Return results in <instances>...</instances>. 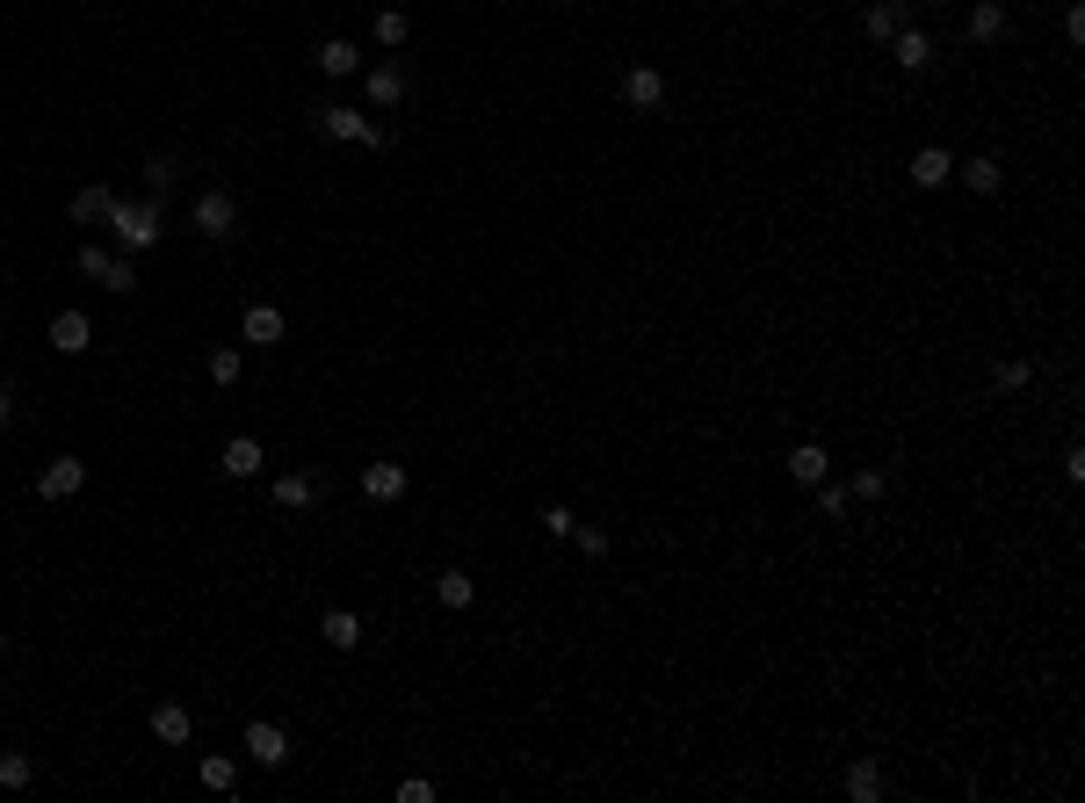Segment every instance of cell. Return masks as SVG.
Wrapping results in <instances>:
<instances>
[{
  "label": "cell",
  "mask_w": 1085,
  "mask_h": 803,
  "mask_svg": "<svg viewBox=\"0 0 1085 803\" xmlns=\"http://www.w3.org/2000/svg\"><path fill=\"white\" fill-rule=\"evenodd\" d=\"M818 514H826V522H840V514H846V492H840V486H818Z\"/></svg>",
  "instance_id": "obj_35"
},
{
  "label": "cell",
  "mask_w": 1085,
  "mask_h": 803,
  "mask_svg": "<svg viewBox=\"0 0 1085 803\" xmlns=\"http://www.w3.org/2000/svg\"><path fill=\"white\" fill-rule=\"evenodd\" d=\"M905 22H912V8H905V0H868L862 36H868V44H890V36L905 30Z\"/></svg>",
  "instance_id": "obj_7"
},
{
  "label": "cell",
  "mask_w": 1085,
  "mask_h": 803,
  "mask_svg": "<svg viewBox=\"0 0 1085 803\" xmlns=\"http://www.w3.org/2000/svg\"><path fill=\"white\" fill-rule=\"evenodd\" d=\"M963 181H970V189H977V196H999V189H1006V167H999V159H992V153H977V159H970V167H963Z\"/></svg>",
  "instance_id": "obj_23"
},
{
  "label": "cell",
  "mask_w": 1085,
  "mask_h": 803,
  "mask_svg": "<svg viewBox=\"0 0 1085 803\" xmlns=\"http://www.w3.org/2000/svg\"><path fill=\"white\" fill-rule=\"evenodd\" d=\"M283 333H290V319H283L276 304H246V326H240V341H246V348H276Z\"/></svg>",
  "instance_id": "obj_6"
},
{
  "label": "cell",
  "mask_w": 1085,
  "mask_h": 803,
  "mask_svg": "<svg viewBox=\"0 0 1085 803\" xmlns=\"http://www.w3.org/2000/svg\"><path fill=\"white\" fill-rule=\"evenodd\" d=\"M109 232H117L123 246H131V254H145V246H159V196H145V203H109V218H102Z\"/></svg>",
  "instance_id": "obj_1"
},
{
  "label": "cell",
  "mask_w": 1085,
  "mask_h": 803,
  "mask_svg": "<svg viewBox=\"0 0 1085 803\" xmlns=\"http://www.w3.org/2000/svg\"><path fill=\"white\" fill-rule=\"evenodd\" d=\"M377 44H384V52L406 44V8H384V15H377Z\"/></svg>",
  "instance_id": "obj_31"
},
{
  "label": "cell",
  "mask_w": 1085,
  "mask_h": 803,
  "mask_svg": "<svg viewBox=\"0 0 1085 803\" xmlns=\"http://www.w3.org/2000/svg\"><path fill=\"white\" fill-rule=\"evenodd\" d=\"M398 803H434V782H420V774L413 782H398Z\"/></svg>",
  "instance_id": "obj_37"
},
{
  "label": "cell",
  "mask_w": 1085,
  "mask_h": 803,
  "mask_svg": "<svg viewBox=\"0 0 1085 803\" xmlns=\"http://www.w3.org/2000/svg\"><path fill=\"white\" fill-rule=\"evenodd\" d=\"M261 464H268V456H261V442H254V435L224 442V478H261Z\"/></svg>",
  "instance_id": "obj_18"
},
{
  "label": "cell",
  "mask_w": 1085,
  "mask_h": 803,
  "mask_svg": "<svg viewBox=\"0 0 1085 803\" xmlns=\"http://www.w3.org/2000/svg\"><path fill=\"white\" fill-rule=\"evenodd\" d=\"M246 760H261V768H283V760H290V732H283V724H268V716H254V724H246Z\"/></svg>",
  "instance_id": "obj_3"
},
{
  "label": "cell",
  "mask_w": 1085,
  "mask_h": 803,
  "mask_svg": "<svg viewBox=\"0 0 1085 803\" xmlns=\"http://www.w3.org/2000/svg\"><path fill=\"white\" fill-rule=\"evenodd\" d=\"M434 601H442V609H470V601H478V579H464V572H434Z\"/></svg>",
  "instance_id": "obj_22"
},
{
  "label": "cell",
  "mask_w": 1085,
  "mask_h": 803,
  "mask_svg": "<svg viewBox=\"0 0 1085 803\" xmlns=\"http://www.w3.org/2000/svg\"><path fill=\"white\" fill-rule=\"evenodd\" d=\"M319 637H326L333 651H355L362 645V615L355 609H326V615H319Z\"/></svg>",
  "instance_id": "obj_13"
},
{
  "label": "cell",
  "mask_w": 1085,
  "mask_h": 803,
  "mask_svg": "<svg viewBox=\"0 0 1085 803\" xmlns=\"http://www.w3.org/2000/svg\"><path fill=\"white\" fill-rule=\"evenodd\" d=\"M362 492H369V500H406V464H369V471H362Z\"/></svg>",
  "instance_id": "obj_15"
},
{
  "label": "cell",
  "mask_w": 1085,
  "mask_h": 803,
  "mask_svg": "<svg viewBox=\"0 0 1085 803\" xmlns=\"http://www.w3.org/2000/svg\"><path fill=\"white\" fill-rule=\"evenodd\" d=\"M948 175H955V159H948L941 145H919V153H912V181H919V189H941Z\"/></svg>",
  "instance_id": "obj_19"
},
{
  "label": "cell",
  "mask_w": 1085,
  "mask_h": 803,
  "mask_svg": "<svg viewBox=\"0 0 1085 803\" xmlns=\"http://www.w3.org/2000/svg\"><path fill=\"white\" fill-rule=\"evenodd\" d=\"M319 131H326V138H355V145H362L369 116H362V109H347V102H326V109H319Z\"/></svg>",
  "instance_id": "obj_16"
},
{
  "label": "cell",
  "mask_w": 1085,
  "mask_h": 803,
  "mask_svg": "<svg viewBox=\"0 0 1085 803\" xmlns=\"http://www.w3.org/2000/svg\"><path fill=\"white\" fill-rule=\"evenodd\" d=\"M890 52H897V66H905V73H927L933 58H941V52H933V36H927V30H912V22L890 36Z\"/></svg>",
  "instance_id": "obj_10"
},
{
  "label": "cell",
  "mask_w": 1085,
  "mask_h": 803,
  "mask_svg": "<svg viewBox=\"0 0 1085 803\" xmlns=\"http://www.w3.org/2000/svg\"><path fill=\"white\" fill-rule=\"evenodd\" d=\"M572 528H579L572 506H543V536H572Z\"/></svg>",
  "instance_id": "obj_34"
},
{
  "label": "cell",
  "mask_w": 1085,
  "mask_h": 803,
  "mask_svg": "<svg viewBox=\"0 0 1085 803\" xmlns=\"http://www.w3.org/2000/svg\"><path fill=\"white\" fill-rule=\"evenodd\" d=\"M80 486H87V464H80V456H58V464L36 471V492H44V500H73Z\"/></svg>",
  "instance_id": "obj_5"
},
{
  "label": "cell",
  "mask_w": 1085,
  "mask_h": 803,
  "mask_svg": "<svg viewBox=\"0 0 1085 803\" xmlns=\"http://www.w3.org/2000/svg\"><path fill=\"white\" fill-rule=\"evenodd\" d=\"M1006 30H1014V22H1006L999 0H977V8H970V44H999Z\"/></svg>",
  "instance_id": "obj_17"
},
{
  "label": "cell",
  "mask_w": 1085,
  "mask_h": 803,
  "mask_svg": "<svg viewBox=\"0 0 1085 803\" xmlns=\"http://www.w3.org/2000/svg\"><path fill=\"white\" fill-rule=\"evenodd\" d=\"M102 290H117V298H131V290H139V268L123 261V254H109V268H102Z\"/></svg>",
  "instance_id": "obj_30"
},
{
  "label": "cell",
  "mask_w": 1085,
  "mask_h": 803,
  "mask_svg": "<svg viewBox=\"0 0 1085 803\" xmlns=\"http://www.w3.org/2000/svg\"><path fill=\"white\" fill-rule=\"evenodd\" d=\"M1028 377H1034V363H1020V355H1006V363L992 369V391H1028Z\"/></svg>",
  "instance_id": "obj_29"
},
{
  "label": "cell",
  "mask_w": 1085,
  "mask_h": 803,
  "mask_svg": "<svg viewBox=\"0 0 1085 803\" xmlns=\"http://www.w3.org/2000/svg\"><path fill=\"white\" fill-rule=\"evenodd\" d=\"M268 492H276V506H283V514H305V506H319V492H326V478H319V471H283V478H276Z\"/></svg>",
  "instance_id": "obj_4"
},
{
  "label": "cell",
  "mask_w": 1085,
  "mask_h": 803,
  "mask_svg": "<svg viewBox=\"0 0 1085 803\" xmlns=\"http://www.w3.org/2000/svg\"><path fill=\"white\" fill-rule=\"evenodd\" d=\"M109 203H117V196H109L102 181H87V189L73 196V225H102V218H109Z\"/></svg>",
  "instance_id": "obj_21"
},
{
  "label": "cell",
  "mask_w": 1085,
  "mask_h": 803,
  "mask_svg": "<svg viewBox=\"0 0 1085 803\" xmlns=\"http://www.w3.org/2000/svg\"><path fill=\"white\" fill-rule=\"evenodd\" d=\"M30 782H36V760H30V752H0V789L15 796V789H30Z\"/></svg>",
  "instance_id": "obj_25"
},
{
  "label": "cell",
  "mask_w": 1085,
  "mask_h": 803,
  "mask_svg": "<svg viewBox=\"0 0 1085 803\" xmlns=\"http://www.w3.org/2000/svg\"><path fill=\"white\" fill-rule=\"evenodd\" d=\"M210 384H240V369H246V355L240 348H210Z\"/></svg>",
  "instance_id": "obj_27"
},
{
  "label": "cell",
  "mask_w": 1085,
  "mask_h": 803,
  "mask_svg": "<svg viewBox=\"0 0 1085 803\" xmlns=\"http://www.w3.org/2000/svg\"><path fill=\"white\" fill-rule=\"evenodd\" d=\"M0 427H8V391H0Z\"/></svg>",
  "instance_id": "obj_39"
},
{
  "label": "cell",
  "mask_w": 1085,
  "mask_h": 803,
  "mask_svg": "<svg viewBox=\"0 0 1085 803\" xmlns=\"http://www.w3.org/2000/svg\"><path fill=\"white\" fill-rule=\"evenodd\" d=\"M846 796H854V803H876L883 796V768H876V760H854V768H846Z\"/></svg>",
  "instance_id": "obj_24"
},
{
  "label": "cell",
  "mask_w": 1085,
  "mask_h": 803,
  "mask_svg": "<svg viewBox=\"0 0 1085 803\" xmlns=\"http://www.w3.org/2000/svg\"><path fill=\"white\" fill-rule=\"evenodd\" d=\"M73 268H80L87 282H102V268H109V246H80V254H73Z\"/></svg>",
  "instance_id": "obj_32"
},
{
  "label": "cell",
  "mask_w": 1085,
  "mask_h": 803,
  "mask_svg": "<svg viewBox=\"0 0 1085 803\" xmlns=\"http://www.w3.org/2000/svg\"><path fill=\"white\" fill-rule=\"evenodd\" d=\"M174 175H181V167H174V153H153V159H145V196H167Z\"/></svg>",
  "instance_id": "obj_28"
},
{
  "label": "cell",
  "mask_w": 1085,
  "mask_h": 803,
  "mask_svg": "<svg viewBox=\"0 0 1085 803\" xmlns=\"http://www.w3.org/2000/svg\"><path fill=\"white\" fill-rule=\"evenodd\" d=\"M826 471H832V456L818 449V442H796L789 449V478L796 486H826Z\"/></svg>",
  "instance_id": "obj_14"
},
{
  "label": "cell",
  "mask_w": 1085,
  "mask_h": 803,
  "mask_svg": "<svg viewBox=\"0 0 1085 803\" xmlns=\"http://www.w3.org/2000/svg\"><path fill=\"white\" fill-rule=\"evenodd\" d=\"M203 789H218V796L224 789H240V760H232V752H210L203 760Z\"/></svg>",
  "instance_id": "obj_26"
},
{
  "label": "cell",
  "mask_w": 1085,
  "mask_h": 803,
  "mask_svg": "<svg viewBox=\"0 0 1085 803\" xmlns=\"http://www.w3.org/2000/svg\"><path fill=\"white\" fill-rule=\"evenodd\" d=\"M622 102H630V109H658V102H666V73H658V66H630V73H622Z\"/></svg>",
  "instance_id": "obj_9"
},
{
  "label": "cell",
  "mask_w": 1085,
  "mask_h": 803,
  "mask_svg": "<svg viewBox=\"0 0 1085 803\" xmlns=\"http://www.w3.org/2000/svg\"><path fill=\"white\" fill-rule=\"evenodd\" d=\"M1064 478H1071V486H1085V449H1078V442L1064 449Z\"/></svg>",
  "instance_id": "obj_38"
},
{
  "label": "cell",
  "mask_w": 1085,
  "mask_h": 803,
  "mask_svg": "<svg viewBox=\"0 0 1085 803\" xmlns=\"http://www.w3.org/2000/svg\"><path fill=\"white\" fill-rule=\"evenodd\" d=\"M355 66H362V52L347 44V36H326V44H319V73H326V80H347Z\"/></svg>",
  "instance_id": "obj_20"
},
{
  "label": "cell",
  "mask_w": 1085,
  "mask_h": 803,
  "mask_svg": "<svg viewBox=\"0 0 1085 803\" xmlns=\"http://www.w3.org/2000/svg\"><path fill=\"white\" fill-rule=\"evenodd\" d=\"M883 492H890V478H883V471H862V478H854V500H883Z\"/></svg>",
  "instance_id": "obj_36"
},
{
  "label": "cell",
  "mask_w": 1085,
  "mask_h": 803,
  "mask_svg": "<svg viewBox=\"0 0 1085 803\" xmlns=\"http://www.w3.org/2000/svg\"><path fill=\"white\" fill-rule=\"evenodd\" d=\"M87 341H95L87 312H52V348L58 355H87Z\"/></svg>",
  "instance_id": "obj_12"
},
{
  "label": "cell",
  "mask_w": 1085,
  "mask_h": 803,
  "mask_svg": "<svg viewBox=\"0 0 1085 803\" xmlns=\"http://www.w3.org/2000/svg\"><path fill=\"white\" fill-rule=\"evenodd\" d=\"M189 732H196V716L181 710V702H153V738L159 746H189Z\"/></svg>",
  "instance_id": "obj_11"
},
{
  "label": "cell",
  "mask_w": 1085,
  "mask_h": 803,
  "mask_svg": "<svg viewBox=\"0 0 1085 803\" xmlns=\"http://www.w3.org/2000/svg\"><path fill=\"white\" fill-rule=\"evenodd\" d=\"M362 88H369V102H377V109H398V102H406V58H384V66H369V80H362Z\"/></svg>",
  "instance_id": "obj_8"
},
{
  "label": "cell",
  "mask_w": 1085,
  "mask_h": 803,
  "mask_svg": "<svg viewBox=\"0 0 1085 803\" xmlns=\"http://www.w3.org/2000/svg\"><path fill=\"white\" fill-rule=\"evenodd\" d=\"M189 225L203 232V239H232V232H240V196L232 189H203L196 210H189Z\"/></svg>",
  "instance_id": "obj_2"
},
{
  "label": "cell",
  "mask_w": 1085,
  "mask_h": 803,
  "mask_svg": "<svg viewBox=\"0 0 1085 803\" xmlns=\"http://www.w3.org/2000/svg\"><path fill=\"white\" fill-rule=\"evenodd\" d=\"M572 543H579L586 558H608V528H594V522H579V528H572Z\"/></svg>",
  "instance_id": "obj_33"
}]
</instances>
